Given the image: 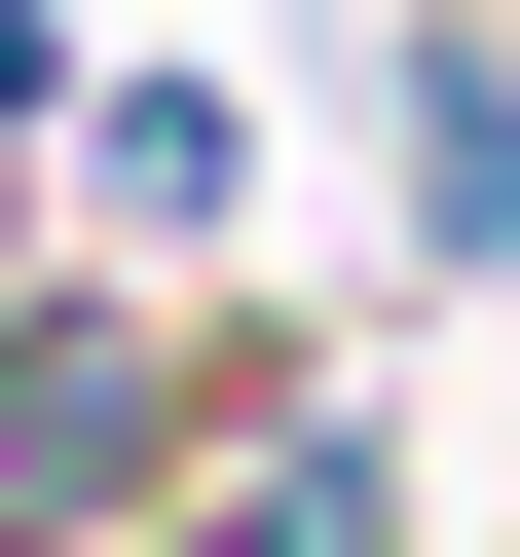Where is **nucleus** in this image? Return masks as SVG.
Listing matches in <instances>:
<instances>
[{
    "mask_svg": "<svg viewBox=\"0 0 520 557\" xmlns=\"http://www.w3.org/2000/svg\"><path fill=\"white\" fill-rule=\"evenodd\" d=\"M149 409H186V335H149V298H38V335H0V483H38V520H112V483H149Z\"/></svg>",
    "mask_w": 520,
    "mask_h": 557,
    "instance_id": "f257e3e1",
    "label": "nucleus"
},
{
    "mask_svg": "<svg viewBox=\"0 0 520 557\" xmlns=\"http://www.w3.org/2000/svg\"><path fill=\"white\" fill-rule=\"evenodd\" d=\"M409 223H446V260H520V75H483V38H409Z\"/></svg>",
    "mask_w": 520,
    "mask_h": 557,
    "instance_id": "f03ea898",
    "label": "nucleus"
},
{
    "mask_svg": "<svg viewBox=\"0 0 520 557\" xmlns=\"http://www.w3.org/2000/svg\"><path fill=\"white\" fill-rule=\"evenodd\" d=\"M223 557H372V446H298V483H260V520H223Z\"/></svg>",
    "mask_w": 520,
    "mask_h": 557,
    "instance_id": "7ed1b4c3",
    "label": "nucleus"
}]
</instances>
